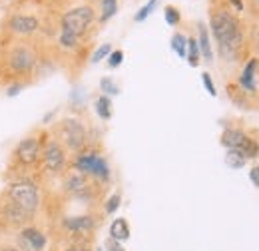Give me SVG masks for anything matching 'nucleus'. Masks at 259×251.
<instances>
[{
  "label": "nucleus",
  "instance_id": "obj_14",
  "mask_svg": "<svg viewBox=\"0 0 259 251\" xmlns=\"http://www.w3.org/2000/svg\"><path fill=\"white\" fill-rule=\"evenodd\" d=\"M64 188L68 189L70 193H74V195H80V193H84V191L88 189V176H84V174H80V172H76V174H70V176L66 178Z\"/></svg>",
  "mask_w": 259,
  "mask_h": 251
},
{
  "label": "nucleus",
  "instance_id": "obj_19",
  "mask_svg": "<svg viewBox=\"0 0 259 251\" xmlns=\"http://www.w3.org/2000/svg\"><path fill=\"white\" fill-rule=\"evenodd\" d=\"M96 112L102 120H110L112 118V102L106 94L100 96L96 100Z\"/></svg>",
  "mask_w": 259,
  "mask_h": 251
},
{
  "label": "nucleus",
  "instance_id": "obj_32",
  "mask_svg": "<svg viewBox=\"0 0 259 251\" xmlns=\"http://www.w3.org/2000/svg\"><path fill=\"white\" fill-rule=\"evenodd\" d=\"M22 90H24V84H22V82L10 84V86L6 88V96H10V98H12V96H18L20 92H22Z\"/></svg>",
  "mask_w": 259,
  "mask_h": 251
},
{
  "label": "nucleus",
  "instance_id": "obj_28",
  "mask_svg": "<svg viewBox=\"0 0 259 251\" xmlns=\"http://www.w3.org/2000/svg\"><path fill=\"white\" fill-rule=\"evenodd\" d=\"M110 52H112V46H110V44H102V46H100V48L96 50V52L92 54V62L98 64L100 60L108 58V56H110Z\"/></svg>",
  "mask_w": 259,
  "mask_h": 251
},
{
  "label": "nucleus",
  "instance_id": "obj_30",
  "mask_svg": "<svg viewBox=\"0 0 259 251\" xmlns=\"http://www.w3.org/2000/svg\"><path fill=\"white\" fill-rule=\"evenodd\" d=\"M124 60V52L122 50H114V52H110V56H108V66L110 68H118L120 64Z\"/></svg>",
  "mask_w": 259,
  "mask_h": 251
},
{
  "label": "nucleus",
  "instance_id": "obj_22",
  "mask_svg": "<svg viewBox=\"0 0 259 251\" xmlns=\"http://www.w3.org/2000/svg\"><path fill=\"white\" fill-rule=\"evenodd\" d=\"M245 157L241 156L239 152H235V150H227V156H226V163L231 168V170H239V168H243L245 165Z\"/></svg>",
  "mask_w": 259,
  "mask_h": 251
},
{
  "label": "nucleus",
  "instance_id": "obj_33",
  "mask_svg": "<svg viewBox=\"0 0 259 251\" xmlns=\"http://www.w3.org/2000/svg\"><path fill=\"white\" fill-rule=\"evenodd\" d=\"M106 249L108 251H126L122 245H120V241H116V239H112V237L106 241Z\"/></svg>",
  "mask_w": 259,
  "mask_h": 251
},
{
  "label": "nucleus",
  "instance_id": "obj_31",
  "mask_svg": "<svg viewBox=\"0 0 259 251\" xmlns=\"http://www.w3.org/2000/svg\"><path fill=\"white\" fill-rule=\"evenodd\" d=\"M201 82H203V86H205V90L209 92V96H218L215 92V86H213V80H211V76L205 72V74H201Z\"/></svg>",
  "mask_w": 259,
  "mask_h": 251
},
{
  "label": "nucleus",
  "instance_id": "obj_21",
  "mask_svg": "<svg viewBox=\"0 0 259 251\" xmlns=\"http://www.w3.org/2000/svg\"><path fill=\"white\" fill-rule=\"evenodd\" d=\"M199 46H197V40H194V38H188V54H186V58H188V62H190V66H197L199 64Z\"/></svg>",
  "mask_w": 259,
  "mask_h": 251
},
{
  "label": "nucleus",
  "instance_id": "obj_15",
  "mask_svg": "<svg viewBox=\"0 0 259 251\" xmlns=\"http://www.w3.org/2000/svg\"><path fill=\"white\" fill-rule=\"evenodd\" d=\"M110 237L116 239V241H126L130 237V225L124 218H118V220L112 221L110 225Z\"/></svg>",
  "mask_w": 259,
  "mask_h": 251
},
{
  "label": "nucleus",
  "instance_id": "obj_9",
  "mask_svg": "<svg viewBox=\"0 0 259 251\" xmlns=\"http://www.w3.org/2000/svg\"><path fill=\"white\" fill-rule=\"evenodd\" d=\"M14 159L22 165V168H30L34 165L40 156H42V142H40V138H36V136H28V138H24V140H20L18 142V146L14 148Z\"/></svg>",
  "mask_w": 259,
  "mask_h": 251
},
{
  "label": "nucleus",
  "instance_id": "obj_23",
  "mask_svg": "<svg viewBox=\"0 0 259 251\" xmlns=\"http://www.w3.org/2000/svg\"><path fill=\"white\" fill-rule=\"evenodd\" d=\"M239 154L245 157V159H249V157H257L259 156V146L255 140H251V138H247V142L241 146V150H239Z\"/></svg>",
  "mask_w": 259,
  "mask_h": 251
},
{
  "label": "nucleus",
  "instance_id": "obj_16",
  "mask_svg": "<svg viewBox=\"0 0 259 251\" xmlns=\"http://www.w3.org/2000/svg\"><path fill=\"white\" fill-rule=\"evenodd\" d=\"M197 46H199V54L205 58V62H213V52H211V44H209V34L207 28L203 24H199V40H197Z\"/></svg>",
  "mask_w": 259,
  "mask_h": 251
},
{
  "label": "nucleus",
  "instance_id": "obj_12",
  "mask_svg": "<svg viewBox=\"0 0 259 251\" xmlns=\"http://www.w3.org/2000/svg\"><path fill=\"white\" fill-rule=\"evenodd\" d=\"M62 225L70 233H78L80 235V233H90L96 227V220L90 218V216H76V218H66L62 221Z\"/></svg>",
  "mask_w": 259,
  "mask_h": 251
},
{
  "label": "nucleus",
  "instance_id": "obj_7",
  "mask_svg": "<svg viewBox=\"0 0 259 251\" xmlns=\"http://www.w3.org/2000/svg\"><path fill=\"white\" fill-rule=\"evenodd\" d=\"M42 165L46 174H60L66 165V150L58 140H48V144L42 148Z\"/></svg>",
  "mask_w": 259,
  "mask_h": 251
},
{
  "label": "nucleus",
  "instance_id": "obj_11",
  "mask_svg": "<svg viewBox=\"0 0 259 251\" xmlns=\"http://www.w3.org/2000/svg\"><path fill=\"white\" fill-rule=\"evenodd\" d=\"M8 28L16 36H32L40 28V20L32 14H14L8 20Z\"/></svg>",
  "mask_w": 259,
  "mask_h": 251
},
{
  "label": "nucleus",
  "instance_id": "obj_37",
  "mask_svg": "<svg viewBox=\"0 0 259 251\" xmlns=\"http://www.w3.org/2000/svg\"><path fill=\"white\" fill-rule=\"evenodd\" d=\"M0 251H20L18 247H10V245H4V247H0Z\"/></svg>",
  "mask_w": 259,
  "mask_h": 251
},
{
  "label": "nucleus",
  "instance_id": "obj_3",
  "mask_svg": "<svg viewBox=\"0 0 259 251\" xmlns=\"http://www.w3.org/2000/svg\"><path fill=\"white\" fill-rule=\"evenodd\" d=\"M92 20H94V10L90 6H76V8L62 14L60 26H62V32H70V34L80 38L84 32L88 30Z\"/></svg>",
  "mask_w": 259,
  "mask_h": 251
},
{
  "label": "nucleus",
  "instance_id": "obj_17",
  "mask_svg": "<svg viewBox=\"0 0 259 251\" xmlns=\"http://www.w3.org/2000/svg\"><path fill=\"white\" fill-rule=\"evenodd\" d=\"M171 50L180 56V58H186V54H188V38L184 36V34H174L171 36Z\"/></svg>",
  "mask_w": 259,
  "mask_h": 251
},
{
  "label": "nucleus",
  "instance_id": "obj_29",
  "mask_svg": "<svg viewBox=\"0 0 259 251\" xmlns=\"http://www.w3.org/2000/svg\"><path fill=\"white\" fill-rule=\"evenodd\" d=\"M120 203H122V195H120V193L110 195V199L106 201V214H114V212L120 207Z\"/></svg>",
  "mask_w": 259,
  "mask_h": 251
},
{
  "label": "nucleus",
  "instance_id": "obj_8",
  "mask_svg": "<svg viewBox=\"0 0 259 251\" xmlns=\"http://www.w3.org/2000/svg\"><path fill=\"white\" fill-rule=\"evenodd\" d=\"M30 220H32V214L24 212V210L18 207L16 203H12L8 197L0 195V221H2L4 225H8L10 229H12V227L22 229V227H26V223Z\"/></svg>",
  "mask_w": 259,
  "mask_h": 251
},
{
  "label": "nucleus",
  "instance_id": "obj_34",
  "mask_svg": "<svg viewBox=\"0 0 259 251\" xmlns=\"http://www.w3.org/2000/svg\"><path fill=\"white\" fill-rule=\"evenodd\" d=\"M249 180H251V182L259 188V165H255V168L249 172Z\"/></svg>",
  "mask_w": 259,
  "mask_h": 251
},
{
  "label": "nucleus",
  "instance_id": "obj_20",
  "mask_svg": "<svg viewBox=\"0 0 259 251\" xmlns=\"http://www.w3.org/2000/svg\"><path fill=\"white\" fill-rule=\"evenodd\" d=\"M118 12V0H102V14L100 22H108Z\"/></svg>",
  "mask_w": 259,
  "mask_h": 251
},
{
  "label": "nucleus",
  "instance_id": "obj_27",
  "mask_svg": "<svg viewBox=\"0 0 259 251\" xmlns=\"http://www.w3.org/2000/svg\"><path fill=\"white\" fill-rule=\"evenodd\" d=\"M100 88H102V92H106V96L108 94L114 96V94H118V92H120L112 78H102V80H100Z\"/></svg>",
  "mask_w": 259,
  "mask_h": 251
},
{
  "label": "nucleus",
  "instance_id": "obj_36",
  "mask_svg": "<svg viewBox=\"0 0 259 251\" xmlns=\"http://www.w3.org/2000/svg\"><path fill=\"white\" fill-rule=\"evenodd\" d=\"M66 251H88L86 247H80V245H72V247H68Z\"/></svg>",
  "mask_w": 259,
  "mask_h": 251
},
{
  "label": "nucleus",
  "instance_id": "obj_10",
  "mask_svg": "<svg viewBox=\"0 0 259 251\" xmlns=\"http://www.w3.org/2000/svg\"><path fill=\"white\" fill-rule=\"evenodd\" d=\"M16 245L20 251H44L46 247V235L32 225H26L16 235Z\"/></svg>",
  "mask_w": 259,
  "mask_h": 251
},
{
  "label": "nucleus",
  "instance_id": "obj_35",
  "mask_svg": "<svg viewBox=\"0 0 259 251\" xmlns=\"http://www.w3.org/2000/svg\"><path fill=\"white\" fill-rule=\"evenodd\" d=\"M231 4H233V6H235V8L239 10V12L243 10V2H241V0H231Z\"/></svg>",
  "mask_w": 259,
  "mask_h": 251
},
{
  "label": "nucleus",
  "instance_id": "obj_1",
  "mask_svg": "<svg viewBox=\"0 0 259 251\" xmlns=\"http://www.w3.org/2000/svg\"><path fill=\"white\" fill-rule=\"evenodd\" d=\"M209 28L220 44V52L227 58H233L241 44V30H239L237 20L226 10H218L211 14Z\"/></svg>",
  "mask_w": 259,
  "mask_h": 251
},
{
  "label": "nucleus",
  "instance_id": "obj_5",
  "mask_svg": "<svg viewBox=\"0 0 259 251\" xmlns=\"http://www.w3.org/2000/svg\"><path fill=\"white\" fill-rule=\"evenodd\" d=\"M36 60H38V58H36V54L32 52V48L26 46V44L14 46V48L8 52V56H6L8 68H10L14 74H20V76L30 74L34 68H36Z\"/></svg>",
  "mask_w": 259,
  "mask_h": 251
},
{
  "label": "nucleus",
  "instance_id": "obj_4",
  "mask_svg": "<svg viewBox=\"0 0 259 251\" xmlns=\"http://www.w3.org/2000/svg\"><path fill=\"white\" fill-rule=\"evenodd\" d=\"M58 136H60V144L66 146L68 150L72 152H80L86 142H88V136H86V128L80 124L78 120L74 118H66L60 122V130H58Z\"/></svg>",
  "mask_w": 259,
  "mask_h": 251
},
{
  "label": "nucleus",
  "instance_id": "obj_13",
  "mask_svg": "<svg viewBox=\"0 0 259 251\" xmlns=\"http://www.w3.org/2000/svg\"><path fill=\"white\" fill-rule=\"evenodd\" d=\"M245 142H247V136H245L241 130H226V132L222 134V146L227 148V150L239 152Z\"/></svg>",
  "mask_w": 259,
  "mask_h": 251
},
{
  "label": "nucleus",
  "instance_id": "obj_25",
  "mask_svg": "<svg viewBox=\"0 0 259 251\" xmlns=\"http://www.w3.org/2000/svg\"><path fill=\"white\" fill-rule=\"evenodd\" d=\"M163 16H165V22H167L169 26H178V24H180V20H182V16H180V10H178L176 6H165V10H163Z\"/></svg>",
  "mask_w": 259,
  "mask_h": 251
},
{
  "label": "nucleus",
  "instance_id": "obj_24",
  "mask_svg": "<svg viewBox=\"0 0 259 251\" xmlns=\"http://www.w3.org/2000/svg\"><path fill=\"white\" fill-rule=\"evenodd\" d=\"M156 6H158V0H150L146 6H142V8L136 12L134 20H136V22H144V20H146V18H148V16L154 12V8H156Z\"/></svg>",
  "mask_w": 259,
  "mask_h": 251
},
{
  "label": "nucleus",
  "instance_id": "obj_2",
  "mask_svg": "<svg viewBox=\"0 0 259 251\" xmlns=\"http://www.w3.org/2000/svg\"><path fill=\"white\" fill-rule=\"evenodd\" d=\"M4 197H8L12 203H16L18 207H22L24 212L28 214H36L38 205H40V193L36 184L28 182V180H18V182H12L10 186H6Z\"/></svg>",
  "mask_w": 259,
  "mask_h": 251
},
{
  "label": "nucleus",
  "instance_id": "obj_18",
  "mask_svg": "<svg viewBox=\"0 0 259 251\" xmlns=\"http://www.w3.org/2000/svg\"><path fill=\"white\" fill-rule=\"evenodd\" d=\"M255 68H257V60H251V62L245 66L243 70V76H241V86L247 88V90H255V84H253V74H255Z\"/></svg>",
  "mask_w": 259,
  "mask_h": 251
},
{
  "label": "nucleus",
  "instance_id": "obj_6",
  "mask_svg": "<svg viewBox=\"0 0 259 251\" xmlns=\"http://www.w3.org/2000/svg\"><path fill=\"white\" fill-rule=\"evenodd\" d=\"M76 170L84 176H92L98 180H104L108 182L110 180V168H108V161L102 156H98L94 152H86V154H80L76 157Z\"/></svg>",
  "mask_w": 259,
  "mask_h": 251
},
{
  "label": "nucleus",
  "instance_id": "obj_26",
  "mask_svg": "<svg viewBox=\"0 0 259 251\" xmlns=\"http://www.w3.org/2000/svg\"><path fill=\"white\" fill-rule=\"evenodd\" d=\"M58 42H60V46H64V48H76V46H78V36H74V34H70V32H60Z\"/></svg>",
  "mask_w": 259,
  "mask_h": 251
}]
</instances>
